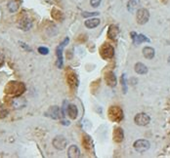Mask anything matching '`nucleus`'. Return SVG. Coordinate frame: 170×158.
<instances>
[{"mask_svg":"<svg viewBox=\"0 0 170 158\" xmlns=\"http://www.w3.org/2000/svg\"><path fill=\"white\" fill-rule=\"evenodd\" d=\"M25 91V84L22 82L17 81H10L5 87V93L12 96H21L24 92Z\"/></svg>","mask_w":170,"mask_h":158,"instance_id":"obj_1","label":"nucleus"},{"mask_svg":"<svg viewBox=\"0 0 170 158\" xmlns=\"http://www.w3.org/2000/svg\"><path fill=\"white\" fill-rule=\"evenodd\" d=\"M108 117L113 122H120L123 119V111L119 107H111L108 111Z\"/></svg>","mask_w":170,"mask_h":158,"instance_id":"obj_2","label":"nucleus"},{"mask_svg":"<svg viewBox=\"0 0 170 158\" xmlns=\"http://www.w3.org/2000/svg\"><path fill=\"white\" fill-rule=\"evenodd\" d=\"M100 54L102 56V58L105 59V60H108V59H112L114 55V49L112 45L110 44H104L103 46L101 47L100 50Z\"/></svg>","mask_w":170,"mask_h":158,"instance_id":"obj_3","label":"nucleus"},{"mask_svg":"<svg viewBox=\"0 0 170 158\" xmlns=\"http://www.w3.org/2000/svg\"><path fill=\"white\" fill-rule=\"evenodd\" d=\"M70 41V39L69 38H65V40L61 43L59 46H58V48L56 50V54H57V57H58V62H57V67L59 68H63V49L65 48V46L69 43Z\"/></svg>","mask_w":170,"mask_h":158,"instance_id":"obj_4","label":"nucleus"},{"mask_svg":"<svg viewBox=\"0 0 170 158\" xmlns=\"http://www.w3.org/2000/svg\"><path fill=\"white\" fill-rule=\"evenodd\" d=\"M133 147L136 151H138L140 153H143L149 148L151 143H149V142L147 140H137L134 143Z\"/></svg>","mask_w":170,"mask_h":158,"instance_id":"obj_5","label":"nucleus"},{"mask_svg":"<svg viewBox=\"0 0 170 158\" xmlns=\"http://www.w3.org/2000/svg\"><path fill=\"white\" fill-rule=\"evenodd\" d=\"M149 20V13L147 9L141 8L137 12V23L139 24H145Z\"/></svg>","mask_w":170,"mask_h":158,"instance_id":"obj_6","label":"nucleus"},{"mask_svg":"<svg viewBox=\"0 0 170 158\" xmlns=\"http://www.w3.org/2000/svg\"><path fill=\"white\" fill-rule=\"evenodd\" d=\"M149 121H151V118H149V116L148 114H146L144 112L136 114L134 117L135 124L139 125V126H146V125H148L149 123Z\"/></svg>","mask_w":170,"mask_h":158,"instance_id":"obj_7","label":"nucleus"},{"mask_svg":"<svg viewBox=\"0 0 170 158\" xmlns=\"http://www.w3.org/2000/svg\"><path fill=\"white\" fill-rule=\"evenodd\" d=\"M67 141L64 136H57L53 140V146L58 150H63L67 147Z\"/></svg>","mask_w":170,"mask_h":158,"instance_id":"obj_8","label":"nucleus"},{"mask_svg":"<svg viewBox=\"0 0 170 158\" xmlns=\"http://www.w3.org/2000/svg\"><path fill=\"white\" fill-rule=\"evenodd\" d=\"M61 114H62V109L59 107H57V105H53L46 112V115L53 118V119H59V118L62 116Z\"/></svg>","mask_w":170,"mask_h":158,"instance_id":"obj_9","label":"nucleus"},{"mask_svg":"<svg viewBox=\"0 0 170 158\" xmlns=\"http://www.w3.org/2000/svg\"><path fill=\"white\" fill-rule=\"evenodd\" d=\"M105 80L107 82V84L111 87H114L117 85V76H115L114 72L113 71H108L105 74Z\"/></svg>","mask_w":170,"mask_h":158,"instance_id":"obj_10","label":"nucleus"},{"mask_svg":"<svg viewBox=\"0 0 170 158\" xmlns=\"http://www.w3.org/2000/svg\"><path fill=\"white\" fill-rule=\"evenodd\" d=\"M26 104V101L25 98H22L21 96H17L16 98L13 99L12 101V105L15 109H20L24 107H25Z\"/></svg>","mask_w":170,"mask_h":158,"instance_id":"obj_11","label":"nucleus"},{"mask_svg":"<svg viewBox=\"0 0 170 158\" xmlns=\"http://www.w3.org/2000/svg\"><path fill=\"white\" fill-rule=\"evenodd\" d=\"M119 34V29L117 25H114V24H112L110 25V28L108 29V37L112 39V40H115V39L117 38Z\"/></svg>","mask_w":170,"mask_h":158,"instance_id":"obj_12","label":"nucleus"},{"mask_svg":"<svg viewBox=\"0 0 170 158\" xmlns=\"http://www.w3.org/2000/svg\"><path fill=\"white\" fill-rule=\"evenodd\" d=\"M19 26L21 28V29L26 31V30H29V29H31L32 23H31V21H30V20L28 17H24V18H22L21 20H20Z\"/></svg>","mask_w":170,"mask_h":158,"instance_id":"obj_13","label":"nucleus"},{"mask_svg":"<svg viewBox=\"0 0 170 158\" xmlns=\"http://www.w3.org/2000/svg\"><path fill=\"white\" fill-rule=\"evenodd\" d=\"M131 37L133 39L134 44H140L142 42H149V39L147 36L143 35V34H137L134 31L131 32Z\"/></svg>","mask_w":170,"mask_h":158,"instance_id":"obj_14","label":"nucleus"},{"mask_svg":"<svg viewBox=\"0 0 170 158\" xmlns=\"http://www.w3.org/2000/svg\"><path fill=\"white\" fill-rule=\"evenodd\" d=\"M113 141L115 143H121L124 139V133H123V130L119 127H117L113 130Z\"/></svg>","mask_w":170,"mask_h":158,"instance_id":"obj_15","label":"nucleus"},{"mask_svg":"<svg viewBox=\"0 0 170 158\" xmlns=\"http://www.w3.org/2000/svg\"><path fill=\"white\" fill-rule=\"evenodd\" d=\"M67 156H69L70 158H78L80 156L79 148L76 146L72 144V146H71L69 147V149H67Z\"/></svg>","mask_w":170,"mask_h":158,"instance_id":"obj_16","label":"nucleus"},{"mask_svg":"<svg viewBox=\"0 0 170 158\" xmlns=\"http://www.w3.org/2000/svg\"><path fill=\"white\" fill-rule=\"evenodd\" d=\"M154 55H155V52H154V48L145 47L143 49V56H144L146 59H148V60H152V59H154Z\"/></svg>","mask_w":170,"mask_h":158,"instance_id":"obj_17","label":"nucleus"},{"mask_svg":"<svg viewBox=\"0 0 170 158\" xmlns=\"http://www.w3.org/2000/svg\"><path fill=\"white\" fill-rule=\"evenodd\" d=\"M67 114L71 118V119H76L78 114V109L76 108V105L74 104H70L67 107Z\"/></svg>","mask_w":170,"mask_h":158,"instance_id":"obj_18","label":"nucleus"},{"mask_svg":"<svg viewBox=\"0 0 170 158\" xmlns=\"http://www.w3.org/2000/svg\"><path fill=\"white\" fill-rule=\"evenodd\" d=\"M67 83L71 87V88H76L77 85H78V80H77V77L74 73H71L67 75Z\"/></svg>","mask_w":170,"mask_h":158,"instance_id":"obj_19","label":"nucleus"},{"mask_svg":"<svg viewBox=\"0 0 170 158\" xmlns=\"http://www.w3.org/2000/svg\"><path fill=\"white\" fill-rule=\"evenodd\" d=\"M100 24V20L97 18L94 19H88L87 21H85V26L88 29H94Z\"/></svg>","mask_w":170,"mask_h":158,"instance_id":"obj_20","label":"nucleus"},{"mask_svg":"<svg viewBox=\"0 0 170 158\" xmlns=\"http://www.w3.org/2000/svg\"><path fill=\"white\" fill-rule=\"evenodd\" d=\"M135 71L138 74H146L148 72V68L144 64L142 63H137L135 64Z\"/></svg>","mask_w":170,"mask_h":158,"instance_id":"obj_21","label":"nucleus"},{"mask_svg":"<svg viewBox=\"0 0 170 158\" xmlns=\"http://www.w3.org/2000/svg\"><path fill=\"white\" fill-rule=\"evenodd\" d=\"M140 5V1L139 0H129L128 4H127V10L129 12H134L135 10H137V8Z\"/></svg>","mask_w":170,"mask_h":158,"instance_id":"obj_22","label":"nucleus"},{"mask_svg":"<svg viewBox=\"0 0 170 158\" xmlns=\"http://www.w3.org/2000/svg\"><path fill=\"white\" fill-rule=\"evenodd\" d=\"M51 16L54 20H57V21H63L64 20V14L62 11H60L56 8L52 9L51 11Z\"/></svg>","mask_w":170,"mask_h":158,"instance_id":"obj_23","label":"nucleus"},{"mask_svg":"<svg viewBox=\"0 0 170 158\" xmlns=\"http://www.w3.org/2000/svg\"><path fill=\"white\" fill-rule=\"evenodd\" d=\"M82 143H83V146L86 149L90 150L91 147H92V141L90 139L89 136H84L83 140H82Z\"/></svg>","mask_w":170,"mask_h":158,"instance_id":"obj_24","label":"nucleus"},{"mask_svg":"<svg viewBox=\"0 0 170 158\" xmlns=\"http://www.w3.org/2000/svg\"><path fill=\"white\" fill-rule=\"evenodd\" d=\"M19 9V3L17 1H10L8 3V10L11 13H15Z\"/></svg>","mask_w":170,"mask_h":158,"instance_id":"obj_25","label":"nucleus"},{"mask_svg":"<svg viewBox=\"0 0 170 158\" xmlns=\"http://www.w3.org/2000/svg\"><path fill=\"white\" fill-rule=\"evenodd\" d=\"M121 85H122V88H123V92L124 93H126L127 92V85H126L125 74H122V76H121Z\"/></svg>","mask_w":170,"mask_h":158,"instance_id":"obj_26","label":"nucleus"},{"mask_svg":"<svg viewBox=\"0 0 170 158\" xmlns=\"http://www.w3.org/2000/svg\"><path fill=\"white\" fill-rule=\"evenodd\" d=\"M99 15L98 12H93V13H89V12H83L82 13V16L84 18H88V17H93V16H97Z\"/></svg>","mask_w":170,"mask_h":158,"instance_id":"obj_27","label":"nucleus"},{"mask_svg":"<svg viewBox=\"0 0 170 158\" xmlns=\"http://www.w3.org/2000/svg\"><path fill=\"white\" fill-rule=\"evenodd\" d=\"M38 52L40 53L41 55H47L49 53V49L46 48V47H39L38 48Z\"/></svg>","mask_w":170,"mask_h":158,"instance_id":"obj_28","label":"nucleus"},{"mask_svg":"<svg viewBox=\"0 0 170 158\" xmlns=\"http://www.w3.org/2000/svg\"><path fill=\"white\" fill-rule=\"evenodd\" d=\"M90 4H91L92 7L97 8L98 6L101 4V0H90Z\"/></svg>","mask_w":170,"mask_h":158,"instance_id":"obj_29","label":"nucleus"},{"mask_svg":"<svg viewBox=\"0 0 170 158\" xmlns=\"http://www.w3.org/2000/svg\"><path fill=\"white\" fill-rule=\"evenodd\" d=\"M4 61H5L4 55L2 54L1 52H0V67H2V65L4 64Z\"/></svg>","mask_w":170,"mask_h":158,"instance_id":"obj_30","label":"nucleus"},{"mask_svg":"<svg viewBox=\"0 0 170 158\" xmlns=\"http://www.w3.org/2000/svg\"><path fill=\"white\" fill-rule=\"evenodd\" d=\"M21 45H22V46H24V47H25V49H28V50H30V47H28V46H25V43H23V42H22V43H21Z\"/></svg>","mask_w":170,"mask_h":158,"instance_id":"obj_31","label":"nucleus"},{"mask_svg":"<svg viewBox=\"0 0 170 158\" xmlns=\"http://www.w3.org/2000/svg\"><path fill=\"white\" fill-rule=\"evenodd\" d=\"M168 64H170V57H169V58H168Z\"/></svg>","mask_w":170,"mask_h":158,"instance_id":"obj_32","label":"nucleus"}]
</instances>
